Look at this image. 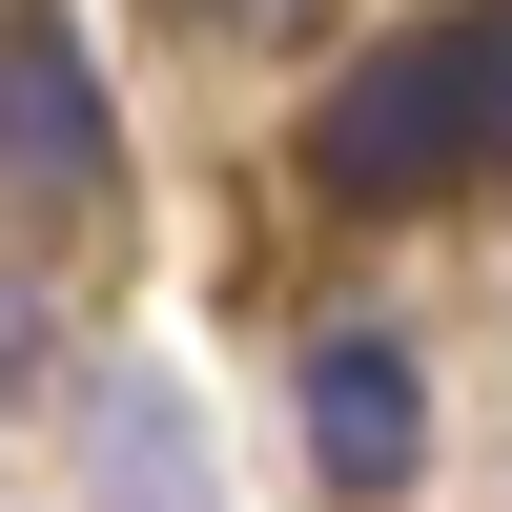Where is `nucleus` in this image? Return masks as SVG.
Here are the masks:
<instances>
[{"label":"nucleus","instance_id":"obj_1","mask_svg":"<svg viewBox=\"0 0 512 512\" xmlns=\"http://www.w3.org/2000/svg\"><path fill=\"white\" fill-rule=\"evenodd\" d=\"M308 185L349 205V226L451 205V185H512V0H451L431 41H369L308 103Z\"/></svg>","mask_w":512,"mask_h":512},{"label":"nucleus","instance_id":"obj_2","mask_svg":"<svg viewBox=\"0 0 512 512\" xmlns=\"http://www.w3.org/2000/svg\"><path fill=\"white\" fill-rule=\"evenodd\" d=\"M103 82H82V21L62 0H0V185H21V226H62V205H103Z\"/></svg>","mask_w":512,"mask_h":512},{"label":"nucleus","instance_id":"obj_3","mask_svg":"<svg viewBox=\"0 0 512 512\" xmlns=\"http://www.w3.org/2000/svg\"><path fill=\"white\" fill-rule=\"evenodd\" d=\"M308 472L349 512H390L431 472V369H410V328H308Z\"/></svg>","mask_w":512,"mask_h":512},{"label":"nucleus","instance_id":"obj_4","mask_svg":"<svg viewBox=\"0 0 512 512\" xmlns=\"http://www.w3.org/2000/svg\"><path fill=\"white\" fill-rule=\"evenodd\" d=\"M185 21H226V41H246V21H287V0H185Z\"/></svg>","mask_w":512,"mask_h":512}]
</instances>
